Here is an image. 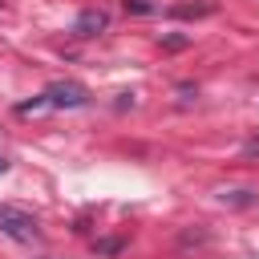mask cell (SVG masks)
I'll return each mask as SVG.
<instances>
[{
  "instance_id": "obj_2",
  "label": "cell",
  "mask_w": 259,
  "mask_h": 259,
  "mask_svg": "<svg viewBox=\"0 0 259 259\" xmlns=\"http://www.w3.org/2000/svg\"><path fill=\"white\" fill-rule=\"evenodd\" d=\"M0 231L12 239V243H36L40 239V223L32 210L16 206V202H0Z\"/></svg>"
},
{
  "instance_id": "obj_4",
  "label": "cell",
  "mask_w": 259,
  "mask_h": 259,
  "mask_svg": "<svg viewBox=\"0 0 259 259\" xmlns=\"http://www.w3.org/2000/svg\"><path fill=\"white\" fill-rule=\"evenodd\" d=\"M166 12H170V16H178V20H198V16H210V12H214V4H210V0H198V4H170Z\"/></svg>"
},
{
  "instance_id": "obj_7",
  "label": "cell",
  "mask_w": 259,
  "mask_h": 259,
  "mask_svg": "<svg viewBox=\"0 0 259 259\" xmlns=\"http://www.w3.org/2000/svg\"><path fill=\"white\" fill-rule=\"evenodd\" d=\"M243 154H247V158H259V138H247V142H243Z\"/></svg>"
},
{
  "instance_id": "obj_8",
  "label": "cell",
  "mask_w": 259,
  "mask_h": 259,
  "mask_svg": "<svg viewBox=\"0 0 259 259\" xmlns=\"http://www.w3.org/2000/svg\"><path fill=\"white\" fill-rule=\"evenodd\" d=\"M166 49H186V36H162Z\"/></svg>"
},
{
  "instance_id": "obj_10",
  "label": "cell",
  "mask_w": 259,
  "mask_h": 259,
  "mask_svg": "<svg viewBox=\"0 0 259 259\" xmlns=\"http://www.w3.org/2000/svg\"><path fill=\"white\" fill-rule=\"evenodd\" d=\"M4 166H8V162H4V158H0V170H4Z\"/></svg>"
},
{
  "instance_id": "obj_3",
  "label": "cell",
  "mask_w": 259,
  "mask_h": 259,
  "mask_svg": "<svg viewBox=\"0 0 259 259\" xmlns=\"http://www.w3.org/2000/svg\"><path fill=\"white\" fill-rule=\"evenodd\" d=\"M109 28V12L105 8H85L77 20H73V32L77 36H97V32H105Z\"/></svg>"
},
{
  "instance_id": "obj_6",
  "label": "cell",
  "mask_w": 259,
  "mask_h": 259,
  "mask_svg": "<svg viewBox=\"0 0 259 259\" xmlns=\"http://www.w3.org/2000/svg\"><path fill=\"white\" fill-rule=\"evenodd\" d=\"M121 4H125V12H134V16H150V12H158L154 0H121Z\"/></svg>"
},
{
  "instance_id": "obj_5",
  "label": "cell",
  "mask_w": 259,
  "mask_h": 259,
  "mask_svg": "<svg viewBox=\"0 0 259 259\" xmlns=\"http://www.w3.org/2000/svg\"><path fill=\"white\" fill-rule=\"evenodd\" d=\"M223 202L227 206H255L259 202V190H223Z\"/></svg>"
},
{
  "instance_id": "obj_9",
  "label": "cell",
  "mask_w": 259,
  "mask_h": 259,
  "mask_svg": "<svg viewBox=\"0 0 259 259\" xmlns=\"http://www.w3.org/2000/svg\"><path fill=\"white\" fill-rule=\"evenodd\" d=\"M97 251H121V239H105V243H97Z\"/></svg>"
},
{
  "instance_id": "obj_1",
  "label": "cell",
  "mask_w": 259,
  "mask_h": 259,
  "mask_svg": "<svg viewBox=\"0 0 259 259\" xmlns=\"http://www.w3.org/2000/svg\"><path fill=\"white\" fill-rule=\"evenodd\" d=\"M81 105H89V89H85L81 81H53V85H45L36 97L20 101L16 113L28 117V113H45V109H81Z\"/></svg>"
}]
</instances>
